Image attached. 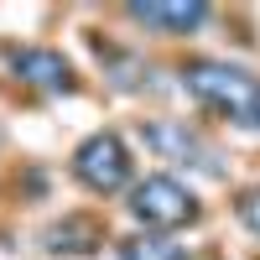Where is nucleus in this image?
I'll return each mask as SVG.
<instances>
[{
	"instance_id": "nucleus-4",
	"label": "nucleus",
	"mask_w": 260,
	"mask_h": 260,
	"mask_svg": "<svg viewBox=\"0 0 260 260\" xmlns=\"http://www.w3.org/2000/svg\"><path fill=\"white\" fill-rule=\"evenodd\" d=\"M141 136L161 161H177L187 172H203V177H224V151L208 136H198L187 120H146Z\"/></svg>"
},
{
	"instance_id": "nucleus-11",
	"label": "nucleus",
	"mask_w": 260,
	"mask_h": 260,
	"mask_svg": "<svg viewBox=\"0 0 260 260\" xmlns=\"http://www.w3.org/2000/svg\"><path fill=\"white\" fill-rule=\"evenodd\" d=\"M0 141H6V136H0Z\"/></svg>"
},
{
	"instance_id": "nucleus-10",
	"label": "nucleus",
	"mask_w": 260,
	"mask_h": 260,
	"mask_svg": "<svg viewBox=\"0 0 260 260\" xmlns=\"http://www.w3.org/2000/svg\"><path fill=\"white\" fill-rule=\"evenodd\" d=\"M240 219H245V229L260 240V187H250V192H240Z\"/></svg>"
},
{
	"instance_id": "nucleus-5",
	"label": "nucleus",
	"mask_w": 260,
	"mask_h": 260,
	"mask_svg": "<svg viewBox=\"0 0 260 260\" xmlns=\"http://www.w3.org/2000/svg\"><path fill=\"white\" fill-rule=\"evenodd\" d=\"M6 68L21 78V83H31V89H42V94H73L78 89V73H73V62L62 57L57 47H6Z\"/></svg>"
},
{
	"instance_id": "nucleus-8",
	"label": "nucleus",
	"mask_w": 260,
	"mask_h": 260,
	"mask_svg": "<svg viewBox=\"0 0 260 260\" xmlns=\"http://www.w3.org/2000/svg\"><path fill=\"white\" fill-rule=\"evenodd\" d=\"M99 245H104V229L89 213H62V219H52L42 229V250L47 255H94Z\"/></svg>"
},
{
	"instance_id": "nucleus-6",
	"label": "nucleus",
	"mask_w": 260,
	"mask_h": 260,
	"mask_svg": "<svg viewBox=\"0 0 260 260\" xmlns=\"http://www.w3.org/2000/svg\"><path fill=\"white\" fill-rule=\"evenodd\" d=\"M125 16L136 21V26L146 31H161V37H187V31H198L208 26V6L203 0H136V6H125Z\"/></svg>"
},
{
	"instance_id": "nucleus-1",
	"label": "nucleus",
	"mask_w": 260,
	"mask_h": 260,
	"mask_svg": "<svg viewBox=\"0 0 260 260\" xmlns=\"http://www.w3.org/2000/svg\"><path fill=\"white\" fill-rule=\"evenodd\" d=\"M177 78L203 110L224 115L240 130H260V73L240 68L229 57H187L177 68Z\"/></svg>"
},
{
	"instance_id": "nucleus-9",
	"label": "nucleus",
	"mask_w": 260,
	"mask_h": 260,
	"mask_svg": "<svg viewBox=\"0 0 260 260\" xmlns=\"http://www.w3.org/2000/svg\"><path fill=\"white\" fill-rule=\"evenodd\" d=\"M120 260H187V250L172 240V234H130V240H120Z\"/></svg>"
},
{
	"instance_id": "nucleus-2",
	"label": "nucleus",
	"mask_w": 260,
	"mask_h": 260,
	"mask_svg": "<svg viewBox=\"0 0 260 260\" xmlns=\"http://www.w3.org/2000/svg\"><path fill=\"white\" fill-rule=\"evenodd\" d=\"M130 219H136L141 229L151 234H167V229H182V224H198V192H192L187 182L167 177V172H151V177H141L136 187H130Z\"/></svg>"
},
{
	"instance_id": "nucleus-3",
	"label": "nucleus",
	"mask_w": 260,
	"mask_h": 260,
	"mask_svg": "<svg viewBox=\"0 0 260 260\" xmlns=\"http://www.w3.org/2000/svg\"><path fill=\"white\" fill-rule=\"evenodd\" d=\"M130 172H136L130 146H125V136H115V130H94V136L78 141V151H73V177L89 192H99V198H110L120 187H136Z\"/></svg>"
},
{
	"instance_id": "nucleus-7",
	"label": "nucleus",
	"mask_w": 260,
	"mask_h": 260,
	"mask_svg": "<svg viewBox=\"0 0 260 260\" xmlns=\"http://www.w3.org/2000/svg\"><path fill=\"white\" fill-rule=\"evenodd\" d=\"M94 57H99L104 78H110L115 89H125V94H156V89H161L156 62H146L141 52H125V47H104V42H94Z\"/></svg>"
}]
</instances>
